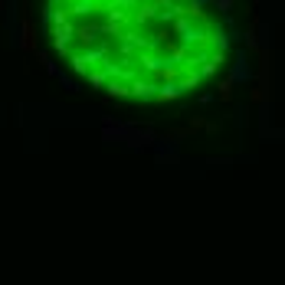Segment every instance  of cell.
<instances>
[{"label":"cell","mask_w":285,"mask_h":285,"mask_svg":"<svg viewBox=\"0 0 285 285\" xmlns=\"http://www.w3.org/2000/svg\"><path fill=\"white\" fill-rule=\"evenodd\" d=\"M20 49H36V33H33V23H30V16L23 14V23H20Z\"/></svg>","instance_id":"6da1fadb"},{"label":"cell","mask_w":285,"mask_h":285,"mask_svg":"<svg viewBox=\"0 0 285 285\" xmlns=\"http://www.w3.org/2000/svg\"><path fill=\"white\" fill-rule=\"evenodd\" d=\"M243 40H246V49H249V53H259V23H256V20L246 27Z\"/></svg>","instance_id":"7a4b0ae2"},{"label":"cell","mask_w":285,"mask_h":285,"mask_svg":"<svg viewBox=\"0 0 285 285\" xmlns=\"http://www.w3.org/2000/svg\"><path fill=\"white\" fill-rule=\"evenodd\" d=\"M177 95H180V85H174V82H171V85H161V89H154V98H158V102H174Z\"/></svg>","instance_id":"3957f363"},{"label":"cell","mask_w":285,"mask_h":285,"mask_svg":"<svg viewBox=\"0 0 285 285\" xmlns=\"http://www.w3.org/2000/svg\"><path fill=\"white\" fill-rule=\"evenodd\" d=\"M105 92H109L111 98H128V95H131V89H128L125 82H115V79H111L109 85H105Z\"/></svg>","instance_id":"277c9868"},{"label":"cell","mask_w":285,"mask_h":285,"mask_svg":"<svg viewBox=\"0 0 285 285\" xmlns=\"http://www.w3.org/2000/svg\"><path fill=\"white\" fill-rule=\"evenodd\" d=\"M233 85H236L233 79H223V82H220V89H217V98H220V102H230V98H233Z\"/></svg>","instance_id":"5b68a950"},{"label":"cell","mask_w":285,"mask_h":285,"mask_svg":"<svg viewBox=\"0 0 285 285\" xmlns=\"http://www.w3.org/2000/svg\"><path fill=\"white\" fill-rule=\"evenodd\" d=\"M187 135H190L187 128H174V131H167V135H164V141H174V144H177V141H184Z\"/></svg>","instance_id":"8992f818"},{"label":"cell","mask_w":285,"mask_h":285,"mask_svg":"<svg viewBox=\"0 0 285 285\" xmlns=\"http://www.w3.org/2000/svg\"><path fill=\"white\" fill-rule=\"evenodd\" d=\"M56 79H59V85H63L66 92H76V82L69 79V76H63V72H56Z\"/></svg>","instance_id":"52a82bcc"},{"label":"cell","mask_w":285,"mask_h":285,"mask_svg":"<svg viewBox=\"0 0 285 285\" xmlns=\"http://www.w3.org/2000/svg\"><path fill=\"white\" fill-rule=\"evenodd\" d=\"M204 118H200V115H193V118H190V122H187V131H204Z\"/></svg>","instance_id":"ba28073f"},{"label":"cell","mask_w":285,"mask_h":285,"mask_svg":"<svg viewBox=\"0 0 285 285\" xmlns=\"http://www.w3.org/2000/svg\"><path fill=\"white\" fill-rule=\"evenodd\" d=\"M213 7H217L220 14H230V10H233V0H213Z\"/></svg>","instance_id":"9c48e42d"}]
</instances>
